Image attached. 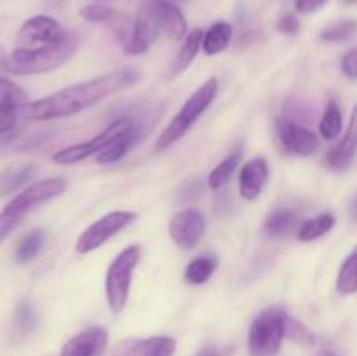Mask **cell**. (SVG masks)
<instances>
[{"label":"cell","instance_id":"6da1fadb","mask_svg":"<svg viewBox=\"0 0 357 356\" xmlns=\"http://www.w3.org/2000/svg\"><path fill=\"white\" fill-rule=\"evenodd\" d=\"M142 79V72L136 68H122L105 73L87 82L75 84L56 91L51 96L26 103L23 108V117L31 121H52L75 115L79 112L94 107L105 98L112 96L117 91L135 86Z\"/></svg>","mask_w":357,"mask_h":356},{"label":"cell","instance_id":"7a4b0ae2","mask_svg":"<svg viewBox=\"0 0 357 356\" xmlns=\"http://www.w3.org/2000/svg\"><path fill=\"white\" fill-rule=\"evenodd\" d=\"M77 47H79V38L70 31H65V35L54 44L35 49L17 47L10 56H0V65L6 72L14 75L51 72L65 65L75 54Z\"/></svg>","mask_w":357,"mask_h":356},{"label":"cell","instance_id":"3957f363","mask_svg":"<svg viewBox=\"0 0 357 356\" xmlns=\"http://www.w3.org/2000/svg\"><path fill=\"white\" fill-rule=\"evenodd\" d=\"M66 181L61 178H47L31 187L24 188L23 192L16 195L6 208L0 212V243L7 239L10 232L20 225L21 220L28 215L33 208H37L42 202H47L51 199L58 198L65 192Z\"/></svg>","mask_w":357,"mask_h":356},{"label":"cell","instance_id":"277c9868","mask_svg":"<svg viewBox=\"0 0 357 356\" xmlns=\"http://www.w3.org/2000/svg\"><path fill=\"white\" fill-rule=\"evenodd\" d=\"M218 94V80L215 77L206 80L201 87L194 91L190 94L187 101L183 103V107L180 108L176 115L171 119V122L167 124V128L160 133V136L155 142L157 150H166L169 149L173 143H176L192 126L195 124L199 117L208 110L209 105L213 103V100Z\"/></svg>","mask_w":357,"mask_h":356},{"label":"cell","instance_id":"5b68a950","mask_svg":"<svg viewBox=\"0 0 357 356\" xmlns=\"http://www.w3.org/2000/svg\"><path fill=\"white\" fill-rule=\"evenodd\" d=\"M142 250L139 246H128L122 250L107 271V279H105V292H107V302L112 313H121L124 309L129 297V288H131L132 272L138 265Z\"/></svg>","mask_w":357,"mask_h":356},{"label":"cell","instance_id":"8992f818","mask_svg":"<svg viewBox=\"0 0 357 356\" xmlns=\"http://www.w3.org/2000/svg\"><path fill=\"white\" fill-rule=\"evenodd\" d=\"M281 309H265L255 318L248 335L250 356H275L284 339Z\"/></svg>","mask_w":357,"mask_h":356},{"label":"cell","instance_id":"52a82bcc","mask_svg":"<svg viewBox=\"0 0 357 356\" xmlns=\"http://www.w3.org/2000/svg\"><path fill=\"white\" fill-rule=\"evenodd\" d=\"M131 128H135V121H132L131 117L117 119V121L112 122L110 126H107L100 135L93 136V138L87 140V142L77 143V145L58 150V152L52 156V161L58 164H68V166L70 164L82 163V161H86L87 157L94 156V154L103 152L112 142H115L119 136L128 133Z\"/></svg>","mask_w":357,"mask_h":356},{"label":"cell","instance_id":"ba28073f","mask_svg":"<svg viewBox=\"0 0 357 356\" xmlns=\"http://www.w3.org/2000/svg\"><path fill=\"white\" fill-rule=\"evenodd\" d=\"M136 220L135 212H112L107 213L105 216L98 218L96 222L91 223L86 230L77 239V251L79 253H91V251L98 250L101 244L107 243L108 239L124 230L126 227L131 225Z\"/></svg>","mask_w":357,"mask_h":356},{"label":"cell","instance_id":"9c48e42d","mask_svg":"<svg viewBox=\"0 0 357 356\" xmlns=\"http://www.w3.org/2000/svg\"><path fill=\"white\" fill-rule=\"evenodd\" d=\"M65 35L61 24L51 16H33L24 21L23 27L17 31V44L24 49L44 47V45L54 44Z\"/></svg>","mask_w":357,"mask_h":356},{"label":"cell","instance_id":"30bf717a","mask_svg":"<svg viewBox=\"0 0 357 356\" xmlns=\"http://www.w3.org/2000/svg\"><path fill=\"white\" fill-rule=\"evenodd\" d=\"M160 34L159 23H157L155 13H153L152 2H146L139 7L136 14L135 27L131 35L128 37L124 45V52L128 56H138L149 51L150 45L157 40Z\"/></svg>","mask_w":357,"mask_h":356},{"label":"cell","instance_id":"8fae6325","mask_svg":"<svg viewBox=\"0 0 357 356\" xmlns=\"http://www.w3.org/2000/svg\"><path fill=\"white\" fill-rule=\"evenodd\" d=\"M204 229L206 220L197 208L181 209L169 222L171 239L181 250H192L201 241Z\"/></svg>","mask_w":357,"mask_h":356},{"label":"cell","instance_id":"7c38bea8","mask_svg":"<svg viewBox=\"0 0 357 356\" xmlns=\"http://www.w3.org/2000/svg\"><path fill=\"white\" fill-rule=\"evenodd\" d=\"M275 129H278V136L282 145L296 156H314L319 149V138L316 136V133L296 124L291 119L279 117L275 121Z\"/></svg>","mask_w":357,"mask_h":356},{"label":"cell","instance_id":"4fadbf2b","mask_svg":"<svg viewBox=\"0 0 357 356\" xmlns=\"http://www.w3.org/2000/svg\"><path fill=\"white\" fill-rule=\"evenodd\" d=\"M26 103V93L13 80L0 77V135H7L16 128Z\"/></svg>","mask_w":357,"mask_h":356},{"label":"cell","instance_id":"5bb4252c","mask_svg":"<svg viewBox=\"0 0 357 356\" xmlns=\"http://www.w3.org/2000/svg\"><path fill=\"white\" fill-rule=\"evenodd\" d=\"M176 341L169 335L149 339H124L112 349V356H173Z\"/></svg>","mask_w":357,"mask_h":356},{"label":"cell","instance_id":"9a60e30c","mask_svg":"<svg viewBox=\"0 0 357 356\" xmlns=\"http://www.w3.org/2000/svg\"><path fill=\"white\" fill-rule=\"evenodd\" d=\"M107 330L101 327H93L73 335L63 344L61 351L56 356H101L107 349Z\"/></svg>","mask_w":357,"mask_h":356},{"label":"cell","instance_id":"2e32d148","mask_svg":"<svg viewBox=\"0 0 357 356\" xmlns=\"http://www.w3.org/2000/svg\"><path fill=\"white\" fill-rule=\"evenodd\" d=\"M268 177L265 157H253L243 164L239 173V192L246 201H255L261 194Z\"/></svg>","mask_w":357,"mask_h":356},{"label":"cell","instance_id":"e0dca14e","mask_svg":"<svg viewBox=\"0 0 357 356\" xmlns=\"http://www.w3.org/2000/svg\"><path fill=\"white\" fill-rule=\"evenodd\" d=\"M356 112H352L344 140L331 147L324 156V164L331 171H344L354 163L356 157Z\"/></svg>","mask_w":357,"mask_h":356},{"label":"cell","instance_id":"ac0fdd59","mask_svg":"<svg viewBox=\"0 0 357 356\" xmlns=\"http://www.w3.org/2000/svg\"><path fill=\"white\" fill-rule=\"evenodd\" d=\"M152 7L160 31H164L167 37L173 40H180L187 35V21L176 6L166 2V0H153Z\"/></svg>","mask_w":357,"mask_h":356},{"label":"cell","instance_id":"d6986e66","mask_svg":"<svg viewBox=\"0 0 357 356\" xmlns=\"http://www.w3.org/2000/svg\"><path fill=\"white\" fill-rule=\"evenodd\" d=\"M201 40H202L201 28H195V30H192L190 34L185 37L180 51H178V54L174 56L173 63H171L169 66V77L180 75L181 72H185V70L190 66V63L194 61L195 56H197L199 47H201Z\"/></svg>","mask_w":357,"mask_h":356},{"label":"cell","instance_id":"ffe728a7","mask_svg":"<svg viewBox=\"0 0 357 356\" xmlns=\"http://www.w3.org/2000/svg\"><path fill=\"white\" fill-rule=\"evenodd\" d=\"M232 40V24L227 21H218L206 34H202L201 45L208 56H216L225 51Z\"/></svg>","mask_w":357,"mask_h":356},{"label":"cell","instance_id":"44dd1931","mask_svg":"<svg viewBox=\"0 0 357 356\" xmlns=\"http://www.w3.org/2000/svg\"><path fill=\"white\" fill-rule=\"evenodd\" d=\"M35 171H37V166L31 163L14 164V166H9L3 171H0V198L23 187L33 177Z\"/></svg>","mask_w":357,"mask_h":356},{"label":"cell","instance_id":"7402d4cb","mask_svg":"<svg viewBox=\"0 0 357 356\" xmlns=\"http://www.w3.org/2000/svg\"><path fill=\"white\" fill-rule=\"evenodd\" d=\"M218 267V258L213 255H202L194 258L183 271V281L187 285H204L215 274Z\"/></svg>","mask_w":357,"mask_h":356},{"label":"cell","instance_id":"603a6c76","mask_svg":"<svg viewBox=\"0 0 357 356\" xmlns=\"http://www.w3.org/2000/svg\"><path fill=\"white\" fill-rule=\"evenodd\" d=\"M45 244V232L44 230H30L28 234H24L20 241H17L16 246V260L20 264H28V262L33 260L38 253L42 251Z\"/></svg>","mask_w":357,"mask_h":356},{"label":"cell","instance_id":"cb8c5ba5","mask_svg":"<svg viewBox=\"0 0 357 356\" xmlns=\"http://www.w3.org/2000/svg\"><path fill=\"white\" fill-rule=\"evenodd\" d=\"M80 17L89 23H103V24H114V27H121L124 23L126 17L121 16L115 9L101 3H89V6L80 9Z\"/></svg>","mask_w":357,"mask_h":356},{"label":"cell","instance_id":"d4e9b609","mask_svg":"<svg viewBox=\"0 0 357 356\" xmlns=\"http://www.w3.org/2000/svg\"><path fill=\"white\" fill-rule=\"evenodd\" d=\"M135 138H136V126L135 128L129 129L128 133H124L122 136H119L115 142H112L110 145L103 150V152L98 154V163L112 164V163H115V161L122 159V157L129 152V149H131Z\"/></svg>","mask_w":357,"mask_h":356},{"label":"cell","instance_id":"484cf974","mask_svg":"<svg viewBox=\"0 0 357 356\" xmlns=\"http://www.w3.org/2000/svg\"><path fill=\"white\" fill-rule=\"evenodd\" d=\"M335 225V216L330 213H323V215L316 216V218H310L307 222L302 223L298 230V239L307 243V241H314L317 237L324 236L326 232H330Z\"/></svg>","mask_w":357,"mask_h":356},{"label":"cell","instance_id":"4316f807","mask_svg":"<svg viewBox=\"0 0 357 356\" xmlns=\"http://www.w3.org/2000/svg\"><path fill=\"white\" fill-rule=\"evenodd\" d=\"M239 161H241V150H236V152L230 154L227 159H223L222 163H220L218 166L209 173L208 177L209 188H213V191H220V188H222L223 185L232 178V173L236 171Z\"/></svg>","mask_w":357,"mask_h":356},{"label":"cell","instance_id":"83f0119b","mask_svg":"<svg viewBox=\"0 0 357 356\" xmlns=\"http://www.w3.org/2000/svg\"><path fill=\"white\" fill-rule=\"evenodd\" d=\"M337 290L342 295H352L357 290V253L352 251L342 264L337 278Z\"/></svg>","mask_w":357,"mask_h":356},{"label":"cell","instance_id":"f1b7e54d","mask_svg":"<svg viewBox=\"0 0 357 356\" xmlns=\"http://www.w3.org/2000/svg\"><path fill=\"white\" fill-rule=\"evenodd\" d=\"M295 223V215L293 212L284 208H279L272 212L265 220V232L272 237H282L291 230Z\"/></svg>","mask_w":357,"mask_h":356},{"label":"cell","instance_id":"f546056e","mask_svg":"<svg viewBox=\"0 0 357 356\" xmlns=\"http://www.w3.org/2000/svg\"><path fill=\"white\" fill-rule=\"evenodd\" d=\"M342 122L344 121H342L340 107H338L335 101H330L319 122L321 136L326 140L337 138V136L342 133Z\"/></svg>","mask_w":357,"mask_h":356},{"label":"cell","instance_id":"4dcf8cb0","mask_svg":"<svg viewBox=\"0 0 357 356\" xmlns=\"http://www.w3.org/2000/svg\"><path fill=\"white\" fill-rule=\"evenodd\" d=\"M282 323H284V337H289L291 341L298 342L302 346H312L314 344V335L309 328L298 320H295L289 314H282Z\"/></svg>","mask_w":357,"mask_h":356},{"label":"cell","instance_id":"1f68e13d","mask_svg":"<svg viewBox=\"0 0 357 356\" xmlns=\"http://www.w3.org/2000/svg\"><path fill=\"white\" fill-rule=\"evenodd\" d=\"M356 31V21H338V23L330 24L321 31V40L324 42H344L354 35Z\"/></svg>","mask_w":357,"mask_h":356},{"label":"cell","instance_id":"d6a6232c","mask_svg":"<svg viewBox=\"0 0 357 356\" xmlns=\"http://www.w3.org/2000/svg\"><path fill=\"white\" fill-rule=\"evenodd\" d=\"M14 321H16V328L21 334H28V332H31L37 327L38 316L30 304L21 302L16 309V318H14Z\"/></svg>","mask_w":357,"mask_h":356},{"label":"cell","instance_id":"836d02e7","mask_svg":"<svg viewBox=\"0 0 357 356\" xmlns=\"http://www.w3.org/2000/svg\"><path fill=\"white\" fill-rule=\"evenodd\" d=\"M328 3V0H295V7L302 14H312L323 9Z\"/></svg>","mask_w":357,"mask_h":356},{"label":"cell","instance_id":"e575fe53","mask_svg":"<svg viewBox=\"0 0 357 356\" xmlns=\"http://www.w3.org/2000/svg\"><path fill=\"white\" fill-rule=\"evenodd\" d=\"M356 49H351V51H347V54L342 58V70H344L345 75L349 77V79H356L357 75V58H356Z\"/></svg>","mask_w":357,"mask_h":356},{"label":"cell","instance_id":"d590c367","mask_svg":"<svg viewBox=\"0 0 357 356\" xmlns=\"http://www.w3.org/2000/svg\"><path fill=\"white\" fill-rule=\"evenodd\" d=\"M279 30L282 34H288V35H295L296 31L300 30V21L295 14H286L282 16V20L279 21Z\"/></svg>","mask_w":357,"mask_h":356},{"label":"cell","instance_id":"8d00e7d4","mask_svg":"<svg viewBox=\"0 0 357 356\" xmlns=\"http://www.w3.org/2000/svg\"><path fill=\"white\" fill-rule=\"evenodd\" d=\"M185 187H187V188H185V192H180L181 199H185V201L197 198V195L201 194V184H199L197 180L188 181V184H185Z\"/></svg>","mask_w":357,"mask_h":356},{"label":"cell","instance_id":"74e56055","mask_svg":"<svg viewBox=\"0 0 357 356\" xmlns=\"http://www.w3.org/2000/svg\"><path fill=\"white\" fill-rule=\"evenodd\" d=\"M195 356H220V349L216 348V346L208 344V346H204V348L199 349L197 355Z\"/></svg>","mask_w":357,"mask_h":356},{"label":"cell","instance_id":"f35d334b","mask_svg":"<svg viewBox=\"0 0 357 356\" xmlns=\"http://www.w3.org/2000/svg\"><path fill=\"white\" fill-rule=\"evenodd\" d=\"M316 356H337L333 351H328V349H321L319 353H316Z\"/></svg>","mask_w":357,"mask_h":356},{"label":"cell","instance_id":"ab89813d","mask_svg":"<svg viewBox=\"0 0 357 356\" xmlns=\"http://www.w3.org/2000/svg\"><path fill=\"white\" fill-rule=\"evenodd\" d=\"M342 3H345V6H352V3H356V0H342Z\"/></svg>","mask_w":357,"mask_h":356}]
</instances>
